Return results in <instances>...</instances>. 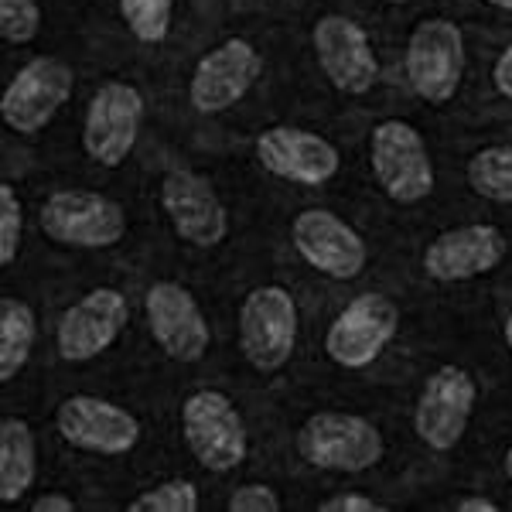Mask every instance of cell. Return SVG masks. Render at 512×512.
I'll return each instance as SVG.
<instances>
[{
	"mask_svg": "<svg viewBox=\"0 0 512 512\" xmlns=\"http://www.w3.org/2000/svg\"><path fill=\"white\" fill-rule=\"evenodd\" d=\"M226 509L229 512H280V509H284V502H280V495L270 489V485L246 482V485H239L233 495H229Z\"/></svg>",
	"mask_w": 512,
	"mask_h": 512,
	"instance_id": "cell-27",
	"label": "cell"
},
{
	"mask_svg": "<svg viewBox=\"0 0 512 512\" xmlns=\"http://www.w3.org/2000/svg\"><path fill=\"white\" fill-rule=\"evenodd\" d=\"M509 239L492 222H468V226L444 229L431 239V246L420 256L424 274L437 284H461V280L485 277L506 260Z\"/></svg>",
	"mask_w": 512,
	"mask_h": 512,
	"instance_id": "cell-18",
	"label": "cell"
},
{
	"mask_svg": "<svg viewBox=\"0 0 512 512\" xmlns=\"http://www.w3.org/2000/svg\"><path fill=\"white\" fill-rule=\"evenodd\" d=\"M485 4H492V7H499V11H509L512 14V0H485Z\"/></svg>",
	"mask_w": 512,
	"mask_h": 512,
	"instance_id": "cell-34",
	"label": "cell"
},
{
	"mask_svg": "<svg viewBox=\"0 0 512 512\" xmlns=\"http://www.w3.org/2000/svg\"><path fill=\"white\" fill-rule=\"evenodd\" d=\"M502 338H506V345H509V352H512V315L506 318V328H502Z\"/></svg>",
	"mask_w": 512,
	"mask_h": 512,
	"instance_id": "cell-33",
	"label": "cell"
},
{
	"mask_svg": "<svg viewBox=\"0 0 512 512\" xmlns=\"http://www.w3.org/2000/svg\"><path fill=\"white\" fill-rule=\"evenodd\" d=\"M297 301L284 284H260L239 304V349L256 373H277L297 345Z\"/></svg>",
	"mask_w": 512,
	"mask_h": 512,
	"instance_id": "cell-2",
	"label": "cell"
},
{
	"mask_svg": "<svg viewBox=\"0 0 512 512\" xmlns=\"http://www.w3.org/2000/svg\"><path fill=\"white\" fill-rule=\"evenodd\" d=\"M41 31V7L35 0H0V35L7 45H31Z\"/></svg>",
	"mask_w": 512,
	"mask_h": 512,
	"instance_id": "cell-26",
	"label": "cell"
},
{
	"mask_svg": "<svg viewBox=\"0 0 512 512\" xmlns=\"http://www.w3.org/2000/svg\"><path fill=\"white\" fill-rule=\"evenodd\" d=\"M311 45H315L318 65L325 79L338 93L366 96L379 79V59L369 41L366 28H359L345 14H325L311 28Z\"/></svg>",
	"mask_w": 512,
	"mask_h": 512,
	"instance_id": "cell-15",
	"label": "cell"
},
{
	"mask_svg": "<svg viewBox=\"0 0 512 512\" xmlns=\"http://www.w3.org/2000/svg\"><path fill=\"white\" fill-rule=\"evenodd\" d=\"M454 509L458 512H499V502L485 499V495H461V499L454 502Z\"/></svg>",
	"mask_w": 512,
	"mask_h": 512,
	"instance_id": "cell-31",
	"label": "cell"
},
{
	"mask_svg": "<svg viewBox=\"0 0 512 512\" xmlns=\"http://www.w3.org/2000/svg\"><path fill=\"white\" fill-rule=\"evenodd\" d=\"M260 76V48L246 38H226L198 59L192 82H188V103L202 117H216V113H226L229 106H236L250 93Z\"/></svg>",
	"mask_w": 512,
	"mask_h": 512,
	"instance_id": "cell-11",
	"label": "cell"
},
{
	"mask_svg": "<svg viewBox=\"0 0 512 512\" xmlns=\"http://www.w3.org/2000/svg\"><path fill=\"white\" fill-rule=\"evenodd\" d=\"M369 158L373 175L386 198L396 205H417L434 192V161L427 140L407 120L376 123L369 137Z\"/></svg>",
	"mask_w": 512,
	"mask_h": 512,
	"instance_id": "cell-5",
	"label": "cell"
},
{
	"mask_svg": "<svg viewBox=\"0 0 512 512\" xmlns=\"http://www.w3.org/2000/svg\"><path fill=\"white\" fill-rule=\"evenodd\" d=\"M38 338V318L35 308L18 297H4L0 301V379L11 383L28 366L31 352H35Z\"/></svg>",
	"mask_w": 512,
	"mask_h": 512,
	"instance_id": "cell-21",
	"label": "cell"
},
{
	"mask_svg": "<svg viewBox=\"0 0 512 512\" xmlns=\"http://www.w3.org/2000/svg\"><path fill=\"white\" fill-rule=\"evenodd\" d=\"M130 321V301L117 287H96L65 308L55 328V349L65 362H93Z\"/></svg>",
	"mask_w": 512,
	"mask_h": 512,
	"instance_id": "cell-14",
	"label": "cell"
},
{
	"mask_svg": "<svg viewBox=\"0 0 512 512\" xmlns=\"http://www.w3.org/2000/svg\"><path fill=\"white\" fill-rule=\"evenodd\" d=\"M291 239L297 256L332 280H355L369 263L362 236L328 209H304L291 222Z\"/></svg>",
	"mask_w": 512,
	"mask_h": 512,
	"instance_id": "cell-19",
	"label": "cell"
},
{
	"mask_svg": "<svg viewBox=\"0 0 512 512\" xmlns=\"http://www.w3.org/2000/svg\"><path fill=\"white\" fill-rule=\"evenodd\" d=\"M38 222L52 243L72 246V250H110L127 236L123 205L99 192H82V188L48 195L41 202Z\"/></svg>",
	"mask_w": 512,
	"mask_h": 512,
	"instance_id": "cell-4",
	"label": "cell"
},
{
	"mask_svg": "<svg viewBox=\"0 0 512 512\" xmlns=\"http://www.w3.org/2000/svg\"><path fill=\"white\" fill-rule=\"evenodd\" d=\"M492 82H495V89H499V96L512 99V41L492 65Z\"/></svg>",
	"mask_w": 512,
	"mask_h": 512,
	"instance_id": "cell-29",
	"label": "cell"
},
{
	"mask_svg": "<svg viewBox=\"0 0 512 512\" xmlns=\"http://www.w3.org/2000/svg\"><path fill=\"white\" fill-rule=\"evenodd\" d=\"M38 475V444L28 420H0V499L7 506L21 502V495L35 485Z\"/></svg>",
	"mask_w": 512,
	"mask_h": 512,
	"instance_id": "cell-20",
	"label": "cell"
},
{
	"mask_svg": "<svg viewBox=\"0 0 512 512\" xmlns=\"http://www.w3.org/2000/svg\"><path fill=\"white\" fill-rule=\"evenodd\" d=\"M181 431L192 458L216 475L236 472L250 454L243 414L222 390H195L181 407Z\"/></svg>",
	"mask_w": 512,
	"mask_h": 512,
	"instance_id": "cell-3",
	"label": "cell"
},
{
	"mask_svg": "<svg viewBox=\"0 0 512 512\" xmlns=\"http://www.w3.org/2000/svg\"><path fill=\"white\" fill-rule=\"evenodd\" d=\"M321 512H383L386 506L373 495H362V492H342V495H332L318 506Z\"/></svg>",
	"mask_w": 512,
	"mask_h": 512,
	"instance_id": "cell-28",
	"label": "cell"
},
{
	"mask_svg": "<svg viewBox=\"0 0 512 512\" xmlns=\"http://www.w3.org/2000/svg\"><path fill=\"white\" fill-rule=\"evenodd\" d=\"M144 315L158 349L175 362H202L212 345V328L195 294L178 280H158L147 287Z\"/></svg>",
	"mask_w": 512,
	"mask_h": 512,
	"instance_id": "cell-12",
	"label": "cell"
},
{
	"mask_svg": "<svg viewBox=\"0 0 512 512\" xmlns=\"http://www.w3.org/2000/svg\"><path fill=\"white\" fill-rule=\"evenodd\" d=\"M21 233H24L21 195L11 181H4V185H0V263H4V267H11V263L18 260Z\"/></svg>",
	"mask_w": 512,
	"mask_h": 512,
	"instance_id": "cell-25",
	"label": "cell"
},
{
	"mask_svg": "<svg viewBox=\"0 0 512 512\" xmlns=\"http://www.w3.org/2000/svg\"><path fill=\"white\" fill-rule=\"evenodd\" d=\"M55 431L79 451L120 458V454H130L137 448L140 420L120 403L76 393L69 400H62L59 410H55Z\"/></svg>",
	"mask_w": 512,
	"mask_h": 512,
	"instance_id": "cell-13",
	"label": "cell"
},
{
	"mask_svg": "<svg viewBox=\"0 0 512 512\" xmlns=\"http://www.w3.org/2000/svg\"><path fill=\"white\" fill-rule=\"evenodd\" d=\"M390 4H410V0H390Z\"/></svg>",
	"mask_w": 512,
	"mask_h": 512,
	"instance_id": "cell-35",
	"label": "cell"
},
{
	"mask_svg": "<svg viewBox=\"0 0 512 512\" xmlns=\"http://www.w3.org/2000/svg\"><path fill=\"white\" fill-rule=\"evenodd\" d=\"M72 89H76L72 65L55 59V55H38L28 65H21L18 76L11 79V86L4 89L0 117H4V123L14 134L35 137L69 103Z\"/></svg>",
	"mask_w": 512,
	"mask_h": 512,
	"instance_id": "cell-8",
	"label": "cell"
},
{
	"mask_svg": "<svg viewBox=\"0 0 512 512\" xmlns=\"http://www.w3.org/2000/svg\"><path fill=\"white\" fill-rule=\"evenodd\" d=\"M120 14L140 45H161L171 31L175 0H120Z\"/></svg>",
	"mask_w": 512,
	"mask_h": 512,
	"instance_id": "cell-23",
	"label": "cell"
},
{
	"mask_svg": "<svg viewBox=\"0 0 512 512\" xmlns=\"http://www.w3.org/2000/svg\"><path fill=\"white\" fill-rule=\"evenodd\" d=\"M31 509L35 512H76V499H69V495H62V492H48V495H38V499L31 502Z\"/></svg>",
	"mask_w": 512,
	"mask_h": 512,
	"instance_id": "cell-30",
	"label": "cell"
},
{
	"mask_svg": "<svg viewBox=\"0 0 512 512\" xmlns=\"http://www.w3.org/2000/svg\"><path fill=\"white\" fill-rule=\"evenodd\" d=\"M400 328V308L383 294H359L325 332V355L342 369L373 366Z\"/></svg>",
	"mask_w": 512,
	"mask_h": 512,
	"instance_id": "cell-9",
	"label": "cell"
},
{
	"mask_svg": "<svg viewBox=\"0 0 512 512\" xmlns=\"http://www.w3.org/2000/svg\"><path fill=\"white\" fill-rule=\"evenodd\" d=\"M161 209L178 239L198 250H212L229 236V212L209 178L175 168L161 178Z\"/></svg>",
	"mask_w": 512,
	"mask_h": 512,
	"instance_id": "cell-17",
	"label": "cell"
},
{
	"mask_svg": "<svg viewBox=\"0 0 512 512\" xmlns=\"http://www.w3.org/2000/svg\"><path fill=\"white\" fill-rule=\"evenodd\" d=\"M468 188L489 202L512 205V144H492L472 154L465 168Z\"/></svg>",
	"mask_w": 512,
	"mask_h": 512,
	"instance_id": "cell-22",
	"label": "cell"
},
{
	"mask_svg": "<svg viewBox=\"0 0 512 512\" xmlns=\"http://www.w3.org/2000/svg\"><path fill=\"white\" fill-rule=\"evenodd\" d=\"M253 151L274 178L304 188L328 185L342 168V154L332 140L304 127H267L253 140Z\"/></svg>",
	"mask_w": 512,
	"mask_h": 512,
	"instance_id": "cell-16",
	"label": "cell"
},
{
	"mask_svg": "<svg viewBox=\"0 0 512 512\" xmlns=\"http://www.w3.org/2000/svg\"><path fill=\"white\" fill-rule=\"evenodd\" d=\"M127 509L130 512H198V485L188 482V478H168V482L140 492Z\"/></svg>",
	"mask_w": 512,
	"mask_h": 512,
	"instance_id": "cell-24",
	"label": "cell"
},
{
	"mask_svg": "<svg viewBox=\"0 0 512 512\" xmlns=\"http://www.w3.org/2000/svg\"><path fill=\"white\" fill-rule=\"evenodd\" d=\"M410 89L431 106H444L458 96L465 79V35L451 18H424L410 31L403 55Z\"/></svg>",
	"mask_w": 512,
	"mask_h": 512,
	"instance_id": "cell-6",
	"label": "cell"
},
{
	"mask_svg": "<svg viewBox=\"0 0 512 512\" xmlns=\"http://www.w3.org/2000/svg\"><path fill=\"white\" fill-rule=\"evenodd\" d=\"M297 454L321 472L359 475L383 461V431L369 417L345 414V410H321L311 414L297 431Z\"/></svg>",
	"mask_w": 512,
	"mask_h": 512,
	"instance_id": "cell-1",
	"label": "cell"
},
{
	"mask_svg": "<svg viewBox=\"0 0 512 512\" xmlns=\"http://www.w3.org/2000/svg\"><path fill=\"white\" fill-rule=\"evenodd\" d=\"M502 468H506V478L512 482V448H506V454H502Z\"/></svg>",
	"mask_w": 512,
	"mask_h": 512,
	"instance_id": "cell-32",
	"label": "cell"
},
{
	"mask_svg": "<svg viewBox=\"0 0 512 512\" xmlns=\"http://www.w3.org/2000/svg\"><path fill=\"white\" fill-rule=\"evenodd\" d=\"M478 383L468 369L441 366L427 376L414 407V431L431 451H454L472 424Z\"/></svg>",
	"mask_w": 512,
	"mask_h": 512,
	"instance_id": "cell-10",
	"label": "cell"
},
{
	"mask_svg": "<svg viewBox=\"0 0 512 512\" xmlns=\"http://www.w3.org/2000/svg\"><path fill=\"white\" fill-rule=\"evenodd\" d=\"M144 93L134 82L110 79L96 89L82 120V151L99 168H120L130 158L144 123Z\"/></svg>",
	"mask_w": 512,
	"mask_h": 512,
	"instance_id": "cell-7",
	"label": "cell"
}]
</instances>
